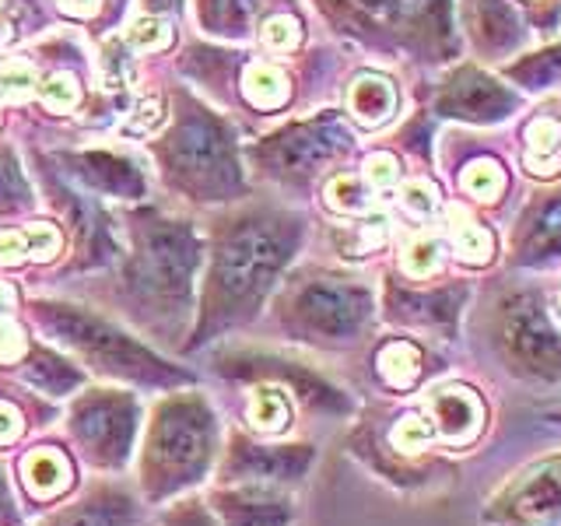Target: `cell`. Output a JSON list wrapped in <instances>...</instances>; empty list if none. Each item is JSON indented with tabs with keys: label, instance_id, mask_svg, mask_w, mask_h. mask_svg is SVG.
Masks as SVG:
<instances>
[{
	"label": "cell",
	"instance_id": "cell-38",
	"mask_svg": "<svg viewBox=\"0 0 561 526\" xmlns=\"http://www.w3.org/2000/svg\"><path fill=\"white\" fill-rule=\"evenodd\" d=\"M25 355V338L14 320L0 316V362H18Z\"/></svg>",
	"mask_w": 561,
	"mask_h": 526
},
{
	"label": "cell",
	"instance_id": "cell-27",
	"mask_svg": "<svg viewBox=\"0 0 561 526\" xmlns=\"http://www.w3.org/2000/svg\"><path fill=\"white\" fill-rule=\"evenodd\" d=\"M242 88H245V95H250V102L260 105V110H277V105L288 99V78L271 64L245 67Z\"/></svg>",
	"mask_w": 561,
	"mask_h": 526
},
{
	"label": "cell",
	"instance_id": "cell-4",
	"mask_svg": "<svg viewBox=\"0 0 561 526\" xmlns=\"http://www.w3.org/2000/svg\"><path fill=\"white\" fill-rule=\"evenodd\" d=\"M481 526H561V449L519 464L481 505Z\"/></svg>",
	"mask_w": 561,
	"mask_h": 526
},
{
	"label": "cell",
	"instance_id": "cell-30",
	"mask_svg": "<svg viewBox=\"0 0 561 526\" xmlns=\"http://www.w3.org/2000/svg\"><path fill=\"white\" fill-rule=\"evenodd\" d=\"M28 379H32L35 386H39V390H46V393H53V397H60V393L70 390V386H78L81 376H78V368H70L67 362L43 355V358H35V362H32Z\"/></svg>",
	"mask_w": 561,
	"mask_h": 526
},
{
	"label": "cell",
	"instance_id": "cell-18",
	"mask_svg": "<svg viewBox=\"0 0 561 526\" xmlns=\"http://www.w3.org/2000/svg\"><path fill=\"white\" fill-rule=\"evenodd\" d=\"M449 250L456 263L470 271H484L499 260V239L478 218L463 215V210H449Z\"/></svg>",
	"mask_w": 561,
	"mask_h": 526
},
{
	"label": "cell",
	"instance_id": "cell-33",
	"mask_svg": "<svg viewBox=\"0 0 561 526\" xmlns=\"http://www.w3.org/2000/svg\"><path fill=\"white\" fill-rule=\"evenodd\" d=\"M81 99V88H78V78L75 75H53L46 84H43V105L53 113H67L75 110Z\"/></svg>",
	"mask_w": 561,
	"mask_h": 526
},
{
	"label": "cell",
	"instance_id": "cell-5",
	"mask_svg": "<svg viewBox=\"0 0 561 526\" xmlns=\"http://www.w3.org/2000/svg\"><path fill=\"white\" fill-rule=\"evenodd\" d=\"M39 320H43V327H49L53 333H57L60 341L78 347L81 355L105 365L116 376H134V379H148V382L180 379L175 368H169L165 362L148 355L145 347L134 344L130 338H123L119 330H113L110 323H99V320H92V316H84L70 306H43Z\"/></svg>",
	"mask_w": 561,
	"mask_h": 526
},
{
	"label": "cell",
	"instance_id": "cell-35",
	"mask_svg": "<svg viewBox=\"0 0 561 526\" xmlns=\"http://www.w3.org/2000/svg\"><path fill=\"white\" fill-rule=\"evenodd\" d=\"M32 84H35V70L28 60H8L0 67V92L8 99H25L32 92Z\"/></svg>",
	"mask_w": 561,
	"mask_h": 526
},
{
	"label": "cell",
	"instance_id": "cell-8",
	"mask_svg": "<svg viewBox=\"0 0 561 526\" xmlns=\"http://www.w3.org/2000/svg\"><path fill=\"white\" fill-rule=\"evenodd\" d=\"M70 432L99 464H123L130 456V443L137 432V408L123 393H95L81 400L70 414Z\"/></svg>",
	"mask_w": 561,
	"mask_h": 526
},
{
	"label": "cell",
	"instance_id": "cell-44",
	"mask_svg": "<svg viewBox=\"0 0 561 526\" xmlns=\"http://www.w3.org/2000/svg\"><path fill=\"white\" fill-rule=\"evenodd\" d=\"M60 4H64V8H70L75 14H92L99 0H60Z\"/></svg>",
	"mask_w": 561,
	"mask_h": 526
},
{
	"label": "cell",
	"instance_id": "cell-22",
	"mask_svg": "<svg viewBox=\"0 0 561 526\" xmlns=\"http://www.w3.org/2000/svg\"><path fill=\"white\" fill-rule=\"evenodd\" d=\"M449 14H453L449 0H397V8H393V18H400L403 25H411L417 32H428V39H435L443 49L453 46Z\"/></svg>",
	"mask_w": 561,
	"mask_h": 526
},
{
	"label": "cell",
	"instance_id": "cell-2",
	"mask_svg": "<svg viewBox=\"0 0 561 526\" xmlns=\"http://www.w3.org/2000/svg\"><path fill=\"white\" fill-rule=\"evenodd\" d=\"M210 446H215V421L201 400H169L154 414L145 478L151 495H165L172 488L197 481L210 464Z\"/></svg>",
	"mask_w": 561,
	"mask_h": 526
},
{
	"label": "cell",
	"instance_id": "cell-42",
	"mask_svg": "<svg viewBox=\"0 0 561 526\" xmlns=\"http://www.w3.org/2000/svg\"><path fill=\"white\" fill-rule=\"evenodd\" d=\"M18 432H22V418L11 403H0V443H11Z\"/></svg>",
	"mask_w": 561,
	"mask_h": 526
},
{
	"label": "cell",
	"instance_id": "cell-16",
	"mask_svg": "<svg viewBox=\"0 0 561 526\" xmlns=\"http://www.w3.org/2000/svg\"><path fill=\"white\" fill-rule=\"evenodd\" d=\"M467 18L473 43L491 57H505L508 49H516L526 39L516 8L508 0H467Z\"/></svg>",
	"mask_w": 561,
	"mask_h": 526
},
{
	"label": "cell",
	"instance_id": "cell-1",
	"mask_svg": "<svg viewBox=\"0 0 561 526\" xmlns=\"http://www.w3.org/2000/svg\"><path fill=\"white\" fill-rule=\"evenodd\" d=\"M478 338L499 373L540 397L561 393V327L543 285H495L473 316Z\"/></svg>",
	"mask_w": 561,
	"mask_h": 526
},
{
	"label": "cell",
	"instance_id": "cell-32",
	"mask_svg": "<svg viewBox=\"0 0 561 526\" xmlns=\"http://www.w3.org/2000/svg\"><path fill=\"white\" fill-rule=\"evenodd\" d=\"M263 46L267 49H277V53H285V49H295L298 39H302V25L295 22L291 14H274L263 22Z\"/></svg>",
	"mask_w": 561,
	"mask_h": 526
},
{
	"label": "cell",
	"instance_id": "cell-37",
	"mask_svg": "<svg viewBox=\"0 0 561 526\" xmlns=\"http://www.w3.org/2000/svg\"><path fill=\"white\" fill-rule=\"evenodd\" d=\"M403 207H408L414 218H428L432 210L438 207V197H435V190L428 183L414 180L408 190H403Z\"/></svg>",
	"mask_w": 561,
	"mask_h": 526
},
{
	"label": "cell",
	"instance_id": "cell-51",
	"mask_svg": "<svg viewBox=\"0 0 561 526\" xmlns=\"http://www.w3.org/2000/svg\"><path fill=\"white\" fill-rule=\"evenodd\" d=\"M523 4H530V8H540V4H548V0H523Z\"/></svg>",
	"mask_w": 561,
	"mask_h": 526
},
{
	"label": "cell",
	"instance_id": "cell-47",
	"mask_svg": "<svg viewBox=\"0 0 561 526\" xmlns=\"http://www.w3.org/2000/svg\"><path fill=\"white\" fill-rule=\"evenodd\" d=\"M11 298H14V291L4 285V281H0V309H8V306H11Z\"/></svg>",
	"mask_w": 561,
	"mask_h": 526
},
{
	"label": "cell",
	"instance_id": "cell-3",
	"mask_svg": "<svg viewBox=\"0 0 561 526\" xmlns=\"http://www.w3.org/2000/svg\"><path fill=\"white\" fill-rule=\"evenodd\" d=\"M291 250V236L271 221H253L221 245L215 260V285L228 306H250L260 302L263 291L271 288L277 271L285 267Z\"/></svg>",
	"mask_w": 561,
	"mask_h": 526
},
{
	"label": "cell",
	"instance_id": "cell-13",
	"mask_svg": "<svg viewBox=\"0 0 561 526\" xmlns=\"http://www.w3.org/2000/svg\"><path fill=\"white\" fill-rule=\"evenodd\" d=\"M193 263H197V242L183 228H165V232H154L148 239L145 277L158 295H183Z\"/></svg>",
	"mask_w": 561,
	"mask_h": 526
},
{
	"label": "cell",
	"instance_id": "cell-43",
	"mask_svg": "<svg viewBox=\"0 0 561 526\" xmlns=\"http://www.w3.org/2000/svg\"><path fill=\"white\" fill-rule=\"evenodd\" d=\"M169 526H215V523H210V516L204 513V508L190 505V508H180V513L169 519Z\"/></svg>",
	"mask_w": 561,
	"mask_h": 526
},
{
	"label": "cell",
	"instance_id": "cell-20",
	"mask_svg": "<svg viewBox=\"0 0 561 526\" xmlns=\"http://www.w3.org/2000/svg\"><path fill=\"white\" fill-rule=\"evenodd\" d=\"M22 484L28 488V495L32 499H57L64 495V491L70 488V464H67V456L57 453V449H35L25 456V464H22Z\"/></svg>",
	"mask_w": 561,
	"mask_h": 526
},
{
	"label": "cell",
	"instance_id": "cell-28",
	"mask_svg": "<svg viewBox=\"0 0 561 526\" xmlns=\"http://www.w3.org/2000/svg\"><path fill=\"white\" fill-rule=\"evenodd\" d=\"M443 260H446V250L443 242L432 239V236H414L408 245H403L400 253V263H403V274L414 277V281H428L443 271Z\"/></svg>",
	"mask_w": 561,
	"mask_h": 526
},
{
	"label": "cell",
	"instance_id": "cell-39",
	"mask_svg": "<svg viewBox=\"0 0 561 526\" xmlns=\"http://www.w3.org/2000/svg\"><path fill=\"white\" fill-rule=\"evenodd\" d=\"M25 197L22 175H18L11 158H0V204H14Z\"/></svg>",
	"mask_w": 561,
	"mask_h": 526
},
{
	"label": "cell",
	"instance_id": "cell-26",
	"mask_svg": "<svg viewBox=\"0 0 561 526\" xmlns=\"http://www.w3.org/2000/svg\"><path fill=\"white\" fill-rule=\"evenodd\" d=\"M130 523H134V508L127 499L102 495L84 502L75 513H67L57 526H130Z\"/></svg>",
	"mask_w": 561,
	"mask_h": 526
},
{
	"label": "cell",
	"instance_id": "cell-25",
	"mask_svg": "<svg viewBox=\"0 0 561 526\" xmlns=\"http://www.w3.org/2000/svg\"><path fill=\"white\" fill-rule=\"evenodd\" d=\"M250 421L256 432L277 435L291 425V400L280 386H260L250 400Z\"/></svg>",
	"mask_w": 561,
	"mask_h": 526
},
{
	"label": "cell",
	"instance_id": "cell-17",
	"mask_svg": "<svg viewBox=\"0 0 561 526\" xmlns=\"http://www.w3.org/2000/svg\"><path fill=\"white\" fill-rule=\"evenodd\" d=\"M376 376L390 393H414L428 379V351L411 338H393L376 351Z\"/></svg>",
	"mask_w": 561,
	"mask_h": 526
},
{
	"label": "cell",
	"instance_id": "cell-11",
	"mask_svg": "<svg viewBox=\"0 0 561 526\" xmlns=\"http://www.w3.org/2000/svg\"><path fill=\"white\" fill-rule=\"evenodd\" d=\"M467 302H470L467 281H453V285H438L425 291H390V320L453 341L460 333Z\"/></svg>",
	"mask_w": 561,
	"mask_h": 526
},
{
	"label": "cell",
	"instance_id": "cell-15",
	"mask_svg": "<svg viewBox=\"0 0 561 526\" xmlns=\"http://www.w3.org/2000/svg\"><path fill=\"white\" fill-rule=\"evenodd\" d=\"M344 145H347V134L337 127V123H306V127L280 137L277 158H280V165L291 172H316Z\"/></svg>",
	"mask_w": 561,
	"mask_h": 526
},
{
	"label": "cell",
	"instance_id": "cell-31",
	"mask_svg": "<svg viewBox=\"0 0 561 526\" xmlns=\"http://www.w3.org/2000/svg\"><path fill=\"white\" fill-rule=\"evenodd\" d=\"M327 204L333 210H341V215H358V210H365L368 201H365V190L355 175H333L327 186Z\"/></svg>",
	"mask_w": 561,
	"mask_h": 526
},
{
	"label": "cell",
	"instance_id": "cell-36",
	"mask_svg": "<svg viewBox=\"0 0 561 526\" xmlns=\"http://www.w3.org/2000/svg\"><path fill=\"white\" fill-rule=\"evenodd\" d=\"M365 180L373 183L376 190H390L400 180V165L390 151H376L373 158L365 162Z\"/></svg>",
	"mask_w": 561,
	"mask_h": 526
},
{
	"label": "cell",
	"instance_id": "cell-12",
	"mask_svg": "<svg viewBox=\"0 0 561 526\" xmlns=\"http://www.w3.org/2000/svg\"><path fill=\"white\" fill-rule=\"evenodd\" d=\"M312 446H277L263 449L250 443H236V449L228 453L225 473H232L239 481L250 484H285L306 478V470L312 467Z\"/></svg>",
	"mask_w": 561,
	"mask_h": 526
},
{
	"label": "cell",
	"instance_id": "cell-45",
	"mask_svg": "<svg viewBox=\"0 0 561 526\" xmlns=\"http://www.w3.org/2000/svg\"><path fill=\"white\" fill-rule=\"evenodd\" d=\"M14 513H11V499H8V488H4V478H0V523H11Z\"/></svg>",
	"mask_w": 561,
	"mask_h": 526
},
{
	"label": "cell",
	"instance_id": "cell-46",
	"mask_svg": "<svg viewBox=\"0 0 561 526\" xmlns=\"http://www.w3.org/2000/svg\"><path fill=\"white\" fill-rule=\"evenodd\" d=\"M548 306H551V316H554V323L561 327V285L554 291H548Z\"/></svg>",
	"mask_w": 561,
	"mask_h": 526
},
{
	"label": "cell",
	"instance_id": "cell-49",
	"mask_svg": "<svg viewBox=\"0 0 561 526\" xmlns=\"http://www.w3.org/2000/svg\"><path fill=\"white\" fill-rule=\"evenodd\" d=\"M543 421H548V425H554V428H561V408L548 411V414H543Z\"/></svg>",
	"mask_w": 561,
	"mask_h": 526
},
{
	"label": "cell",
	"instance_id": "cell-41",
	"mask_svg": "<svg viewBox=\"0 0 561 526\" xmlns=\"http://www.w3.org/2000/svg\"><path fill=\"white\" fill-rule=\"evenodd\" d=\"M162 119V102L158 99H145L137 105V116H130L127 119V130H134V134H145V130H151L154 123Z\"/></svg>",
	"mask_w": 561,
	"mask_h": 526
},
{
	"label": "cell",
	"instance_id": "cell-40",
	"mask_svg": "<svg viewBox=\"0 0 561 526\" xmlns=\"http://www.w3.org/2000/svg\"><path fill=\"white\" fill-rule=\"evenodd\" d=\"M256 4H260V0H218V18H221V25H228V28H232V25H245V22H250V14L256 11Z\"/></svg>",
	"mask_w": 561,
	"mask_h": 526
},
{
	"label": "cell",
	"instance_id": "cell-19",
	"mask_svg": "<svg viewBox=\"0 0 561 526\" xmlns=\"http://www.w3.org/2000/svg\"><path fill=\"white\" fill-rule=\"evenodd\" d=\"M347 110L362 127H379L397 113V88L382 75H362L355 78L347 92Z\"/></svg>",
	"mask_w": 561,
	"mask_h": 526
},
{
	"label": "cell",
	"instance_id": "cell-10",
	"mask_svg": "<svg viewBox=\"0 0 561 526\" xmlns=\"http://www.w3.org/2000/svg\"><path fill=\"white\" fill-rule=\"evenodd\" d=\"M519 110V95L484 75L478 67H460L453 70L446 88L438 92V113L449 119H467V123H502Z\"/></svg>",
	"mask_w": 561,
	"mask_h": 526
},
{
	"label": "cell",
	"instance_id": "cell-21",
	"mask_svg": "<svg viewBox=\"0 0 561 526\" xmlns=\"http://www.w3.org/2000/svg\"><path fill=\"white\" fill-rule=\"evenodd\" d=\"M175 158L180 165L193 172H225L228 169V151L225 140L207 127V123H193L180 137H175Z\"/></svg>",
	"mask_w": 561,
	"mask_h": 526
},
{
	"label": "cell",
	"instance_id": "cell-14",
	"mask_svg": "<svg viewBox=\"0 0 561 526\" xmlns=\"http://www.w3.org/2000/svg\"><path fill=\"white\" fill-rule=\"evenodd\" d=\"M225 526H288L291 502L271 484H245L239 491H225L215 499Z\"/></svg>",
	"mask_w": 561,
	"mask_h": 526
},
{
	"label": "cell",
	"instance_id": "cell-24",
	"mask_svg": "<svg viewBox=\"0 0 561 526\" xmlns=\"http://www.w3.org/2000/svg\"><path fill=\"white\" fill-rule=\"evenodd\" d=\"M505 78H513L523 84L526 92H548L551 84L561 81V43L540 49V53H526L523 60L505 67Z\"/></svg>",
	"mask_w": 561,
	"mask_h": 526
},
{
	"label": "cell",
	"instance_id": "cell-29",
	"mask_svg": "<svg viewBox=\"0 0 561 526\" xmlns=\"http://www.w3.org/2000/svg\"><path fill=\"white\" fill-rule=\"evenodd\" d=\"M460 186L463 193H470L473 201H499V193L505 190V172L499 162H491V158H481V162L467 165V172L460 175Z\"/></svg>",
	"mask_w": 561,
	"mask_h": 526
},
{
	"label": "cell",
	"instance_id": "cell-50",
	"mask_svg": "<svg viewBox=\"0 0 561 526\" xmlns=\"http://www.w3.org/2000/svg\"><path fill=\"white\" fill-rule=\"evenodd\" d=\"M151 8H175V0H148Z\"/></svg>",
	"mask_w": 561,
	"mask_h": 526
},
{
	"label": "cell",
	"instance_id": "cell-6",
	"mask_svg": "<svg viewBox=\"0 0 561 526\" xmlns=\"http://www.w3.org/2000/svg\"><path fill=\"white\" fill-rule=\"evenodd\" d=\"M373 291L347 277H320L309 281L295 295V320L312 341L351 344L358 341L368 320H373Z\"/></svg>",
	"mask_w": 561,
	"mask_h": 526
},
{
	"label": "cell",
	"instance_id": "cell-23",
	"mask_svg": "<svg viewBox=\"0 0 561 526\" xmlns=\"http://www.w3.org/2000/svg\"><path fill=\"white\" fill-rule=\"evenodd\" d=\"M526 169L537 175H551L554 158L561 155V119L554 116H534L526 123Z\"/></svg>",
	"mask_w": 561,
	"mask_h": 526
},
{
	"label": "cell",
	"instance_id": "cell-34",
	"mask_svg": "<svg viewBox=\"0 0 561 526\" xmlns=\"http://www.w3.org/2000/svg\"><path fill=\"white\" fill-rule=\"evenodd\" d=\"M127 43L140 53H151V49H162L172 43V32L165 22H158V18H140L134 22V28L127 32Z\"/></svg>",
	"mask_w": 561,
	"mask_h": 526
},
{
	"label": "cell",
	"instance_id": "cell-48",
	"mask_svg": "<svg viewBox=\"0 0 561 526\" xmlns=\"http://www.w3.org/2000/svg\"><path fill=\"white\" fill-rule=\"evenodd\" d=\"M4 39H11V22H8V14L0 11V43H4Z\"/></svg>",
	"mask_w": 561,
	"mask_h": 526
},
{
	"label": "cell",
	"instance_id": "cell-9",
	"mask_svg": "<svg viewBox=\"0 0 561 526\" xmlns=\"http://www.w3.org/2000/svg\"><path fill=\"white\" fill-rule=\"evenodd\" d=\"M561 263V190L537 193L508 232V267L548 271Z\"/></svg>",
	"mask_w": 561,
	"mask_h": 526
},
{
	"label": "cell",
	"instance_id": "cell-7",
	"mask_svg": "<svg viewBox=\"0 0 561 526\" xmlns=\"http://www.w3.org/2000/svg\"><path fill=\"white\" fill-rule=\"evenodd\" d=\"M417 408L428 414L438 449H443L449 460L478 453L488 443L491 428H495V408H491V400L484 397V390H478V386L463 379L432 386Z\"/></svg>",
	"mask_w": 561,
	"mask_h": 526
}]
</instances>
